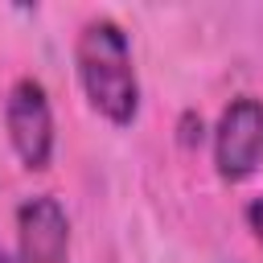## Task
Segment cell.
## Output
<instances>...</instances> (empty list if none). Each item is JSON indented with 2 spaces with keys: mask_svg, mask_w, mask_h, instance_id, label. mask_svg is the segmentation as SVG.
Returning <instances> with one entry per match:
<instances>
[{
  "mask_svg": "<svg viewBox=\"0 0 263 263\" xmlns=\"http://www.w3.org/2000/svg\"><path fill=\"white\" fill-rule=\"evenodd\" d=\"M78 78L86 99L95 103V111H103L111 123H132L140 111V82H136V66H132V45L127 33L99 16L86 21L78 33Z\"/></svg>",
  "mask_w": 263,
  "mask_h": 263,
  "instance_id": "1",
  "label": "cell"
},
{
  "mask_svg": "<svg viewBox=\"0 0 263 263\" xmlns=\"http://www.w3.org/2000/svg\"><path fill=\"white\" fill-rule=\"evenodd\" d=\"M263 160V103L251 95L230 99L214 127V164L222 181H247Z\"/></svg>",
  "mask_w": 263,
  "mask_h": 263,
  "instance_id": "2",
  "label": "cell"
},
{
  "mask_svg": "<svg viewBox=\"0 0 263 263\" xmlns=\"http://www.w3.org/2000/svg\"><path fill=\"white\" fill-rule=\"evenodd\" d=\"M4 123H8V140L21 156L25 168H49L53 156V111L45 99V86L37 78H21L8 90V107H4Z\"/></svg>",
  "mask_w": 263,
  "mask_h": 263,
  "instance_id": "3",
  "label": "cell"
},
{
  "mask_svg": "<svg viewBox=\"0 0 263 263\" xmlns=\"http://www.w3.org/2000/svg\"><path fill=\"white\" fill-rule=\"evenodd\" d=\"M70 247V222L58 197L41 193L16 210V263H62Z\"/></svg>",
  "mask_w": 263,
  "mask_h": 263,
  "instance_id": "4",
  "label": "cell"
},
{
  "mask_svg": "<svg viewBox=\"0 0 263 263\" xmlns=\"http://www.w3.org/2000/svg\"><path fill=\"white\" fill-rule=\"evenodd\" d=\"M181 144H185V148L201 144V119H197L193 111H185V115H181Z\"/></svg>",
  "mask_w": 263,
  "mask_h": 263,
  "instance_id": "5",
  "label": "cell"
},
{
  "mask_svg": "<svg viewBox=\"0 0 263 263\" xmlns=\"http://www.w3.org/2000/svg\"><path fill=\"white\" fill-rule=\"evenodd\" d=\"M247 226L255 230V238L263 242V197H255L251 205H247Z\"/></svg>",
  "mask_w": 263,
  "mask_h": 263,
  "instance_id": "6",
  "label": "cell"
},
{
  "mask_svg": "<svg viewBox=\"0 0 263 263\" xmlns=\"http://www.w3.org/2000/svg\"><path fill=\"white\" fill-rule=\"evenodd\" d=\"M0 263H12V255H8V251H4V247H0Z\"/></svg>",
  "mask_w": 263,
  "mask_h": 263,
  "instance_id": "7",
  "label": "cell"
}]
</instances>
